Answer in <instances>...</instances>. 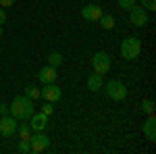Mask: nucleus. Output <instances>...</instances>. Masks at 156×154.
<instances>
[{
	"label": "nucleus",
	"mask_w": 156,
	"mask_h": 154,
	"mask_svg": "<svg viewBox=\"0 0 156 154\" xmlns=\"http://www.w3.org/2000/svg\"><path fill=\"white\" fill-rule=\"evenodd\" d=\"M142 6L146 11H154L156 9V0H142Z\"/></svg>",
	"instance_id": "obj_22"
},
{
	"label": "nucleus",
	"mask_w": 156,
	"mask_h": 154,
	"mask_svg": "<svg viewBox=\"0 0 156 154\" xmlns=\"http://www.w3.org/2000/svg\"><path fill=\"white\" fill-rule=\"evenodd\" d=\"M2 34H4V27H2V25H0V36H2Z\"/></svg>",
	"instance_id": "obj_26"
},
{
	"label": "nucleus",
	"mask_w": 156,
	"mask_h": 154,
	"mask_svg": "<svg viewBox=\"0 0 156 154\" xmlns=\"http://www.w3.org/2000/svg\"><path fill=\"white\" fill-rule=\"evenodd\" d=\"M142 54V40L135 36H129L121 42V56L125 60H135Z\"/></svg>",
	"instance_id": "obj_2"
},
{
	"label": "nucleus",
	"mask_w": 156,
	"mask_h": 154,
	"mask_svg": "<svg viewBox=\"0 0 156 154\" xmlns=\"http://www.w3.org/2000/svg\"><path fill=\"white\" fill-rule=\"evenodd\" d=\"M102 88H104V94H106L110 100L121 102V100L127 98V88H125V83L119 81V79H110V81H108L106 85H102Z\"/></svg>",
	"instance_id": "obj_3"
},
{
	"label": "nucleus",
	"mask_w": 156,
	"mask_h": 154,
	"mask_svg": "<svg viewBox=\"0 0 156 154\" xmlns=\"http://www.w3.org/2000/svg\"><path fill=\"white\" fill-rule=\"evenodd\" d=\"M6 19H9V17H6V11H4V9H0V25L6 23Z\"/></svg>",
	"instance_id": "obj_24"
},
{
	"label": "nucleus",
	"mask_w": 156,
	"mask_h": 154,
	"mask_svg": "<svg viewBox=\"0 0 156 154\" xmlns=\"http://www.w3.org/2000/svg\"><path fill=\"white\" fill-rule=\"evenodd\" d=\"M17 119L12 117V115H4V117H0V135H4V138H12L15 133H17Z\"/></svg>",
	"instance_id": "obj_7"
},
{
	"label": "nucleus",
	"mask_w": 156,
	"mask_h": 154,
	"mask_svg": "<svg viewBox=\"0 0 156 154\" xmlns=\"http://www.w3.org/2000/svg\"><path fill=\"white\" fill-rule=\"evenodd\" d=\"M46 125H48V115H44L42 110L40 113H34L29 117V127H31V131H44Z\"/></svg>",
	"instance_id": "obj_9"
},
{
	"label": "nucleus",
	"mask_w": 156,
	"mask_h": 154,
	"mask_svg": "<svg viewBox=\"0 0 156 154\" xmlns=\"http://www.w3.org/2000/svg\"><path fill=\"white\" fill-rule=\"evenodd\" d=\"M42 113H44V115H52V113H54V102H48V100H46V104H44V106H42Z\"/></svg>",
	"instance_id": "obj_20"
},
{
	"label": "nucleus",
	"mask_w": 156,
	"mask_h": 154,
	"mask_svg": "<svg viewBox=\"0 0 156 154\" xmlns=\"http://www.w3.org/2000/svg\"><path fill=\"white\" fill-rule=\"evenodd\" d=\"M129 21H131L135 27H144V25H148V21H150V17H148V11H146L144 6H131L129 9Z\"/></svg>",
	"instance_id": "obj_6"
},
{
	"label": "nucleus",
	"mask_w": 156,
	"mask_h": 154,
	"mask_svg": "<svg viewBox=\"0 0 156 154\" xmlns=\"http://www.w3.org/2000/svg\"><path fill=\"white\" fill-rule=\"evenodd\" d=\"M98 23L102 25L104 29H112V27H115V17H112V15H102V17L98 19Z\"/></svg>",
	"instance_id": "obj_15"
},
{
	"label": "nucleus",
	"mask_w": 156,
	"mask_h": 154,
	"mask_svg": "<svg viewBox=\"0 0 156 154\" xmlns=\"http://www.w3.org/2000/svg\"><path fill=\"white\" fill-rule=\"evenodd\" d=\"M144 135L148 142H156V117L148 115V119L144 121Z\"/></svg>",
	"instance_id": "obj_11"
},
{
	"label": "nucleus",
	"mask_w": 156,
	"mask_h": 154,
	"mask_svg": "<svg viewBox=\"0 0 156 154\" xmlns=\"http://www.w3.org/2000/svg\"><path fill=\"white\" fill-rule=\"evenodd\" d=\"M92 67H94V71L98 75H104V73L110 71V56H108L106 52H96L94 56H92Z\"/></svg>",
	"instance_id": "obj_5"
},
{
	"label": "nucleus",
	"mask_w": 156,
	"mask_h": 154,
	"mask_svg": "<svg viewBox=\"0 0 156 154\" xmlns=\"http://www.w3.org/2000/svg\"><path fill=\"white\" fill-rule=\"evenodd\" d=\"M15 4V0H0V6L2 9H6V6H12Z\"/></svg>",
	"instance_id": "obj_25"
},
{
	"label": "nucleus",
	"mask_w": 156,
	"mask_h": 154,
	"mask_svg": "<svg viewBox=\"0 0 156 154\" xmlns=\"http://www.w3.org/2000/svg\"><path fill=\"white\" fill-rule=\"evenodd\" d=\"M29 144H31V152H44V150H48L50 146V138L44 133V131H36V133H31L29 135Z\"/></svg>",
	"instance_id": "obj_4"
},
{
	"label": "nucleus",
	"mask_w": 156,
	"mask_h": 154,
	"mask_svg": "<svg viewBox=\"0 0 156 154\" xmlns=\"http://www.w3.org/2000/svg\"><path fill=\"white\" fill-rule=\"evenodd\" d=\"M102 85H104V81H102V75L92 73V75L87 77V90H90V92H100V90H102Z\"/></svg>",
	"instance_id": "obj_13"
},
{
	"label": "nucleus",
	"mask_w": 156,
	"mask_h": 154,
	"mask_svg": "<svg viewBox=\"0 0 156 154\" xmlns=\"http://www.w3.org/2000/svg\"><path fill=\"white\" fill-rule=\"evenodd\" d=\"M36 113V106H34V100L27 98V96H17L9 104V115L17 119V121H29V117Z\"/></svg>",
	"instance_id": "obj_1"
},
{
	"label": "nucleus",
	"mask_w": 156,
	"mask_h": 154,
	"mask_svg": "<svg viewBox=\"0 0 156 154\" xmlns=\"http://www.w3.org/2000/svg\"><path fill=\"white\" fill-rule=\"evenodd\" d=\"M119 6L125 9V11H129L131 6H135V0H119Z\"/></svg>",
	"instance_id": "obj_21"
},
{
	"label": "nucleus",
	"mask_w": 156,
	"mask_h": 154,
	"mask_svg": "<svg viewBox=\"0 0 156 154\" xmlns=\"http://www.w3.org/2000/svg\"><path fill=\"white\" fill-rule=\"evenodd\" d=\"M56 77H58L56 67H50V65L42 67V69H40V73H37V79H40L42 83H52V81H56Z\"/></svg>",
	"instance_id": "obj_12"
},
{
	"label": "nucleus",
	"mask_w": 156,
	"mask_h": 154,
	"mask_svg": "<svg viewBox=\"0 0 156 154\" xmlns=\"http://www.w3.org/2000/svg\"><path fill=\"white\" fill-rule=\"evenodd\" d=\"M48 65L58 69L60 65H62V54H60V52H50L48 54Z\"/></svg>",
	"instance_id": "obj_14"
},
{
	"label": "nucleus",
	"mask_w": 156,
	"mask_h": 154,
	"mask_svg": "<svg viewBox=\"0 0 156 154\" xmlns=\"http://www.w3.org/2000/svg\"><path fill=\"white\" fill-rule=\"evenodd\" d=\"M19 152H23V154L31 152V144H29L27 138H21V140H19Z\"/></svg>",
	"instance_id": "obj_18"
},
{
	"label": "nucleus",
	"mask_w": 156,
	"mask_h": 154,
	"mask_svg": "<svg viewBox=\"0 0 156 154\" xmlns=\"http://www.w3.org/2000/svg\"><path fill=\"white\" fill-rule=\"evenodd\" d=\"M25 96L31 98V100H37V98H40V88H36V85H27V88H25Z\"/></svg>",
	"instance_id": "obj_17"
},
{
	"label": "nucleus",
	"mask_w": 156,
	"mask_h": 154,
	"mask_svg": "<svg viewBox=\"0 0 156 154\" xmlns=\"http://www.w3.org/2000/svg\"><path fill=\"white\" fill-rule=\"evenodd\" d=\"M60 96H62V90L54 81L44 83V90H40V98H44L48 102H56V100H60Z\"/></svg>",
	"instance_id": "obj_8"
},
{
	"label": "nucleus",
	"mask_w": 156,
	"mask_h": 154,
	"mask_svg": "<svg viewBox=\"0 0 156 154\" xmlns=\"http://www.w3.org/2000/svg\"><path fill=\"white\" fill-rule=\"evenodd\" d=\"M142 113L154 115V102H152V100H144V102H142Z\"/></svg>",
	"instance_id": "obj_19"
},
{
	"label": "nucleus",
	"mask_w": 156,
	"mask_h": 154,
	"mask_svg": "<svg viewBox=\"0 0 156 154\" xmlns=\"http://www.w3.org/2000/svg\"><path fill=\"white\" fill-rule=\"evenodd\" d=\"M17 133H19V138H27V140H29V135H31L29 123H19V125H17Z\"/></svg>",
	"instance_id": "obj_16"
},
{
	"label": "nucleus",
	"mask_w": 156,
	"mask_h": 154,
	"mask_svg": "<svg viewBox=\"0 0 156 154\" xmlns=\"http://www.w3.org/2000/svg\"><path fill=\"white\" fill-rule=\"evenodd\" d=\"M4 115H9V104H6V102L0 104V117H4Z\"/></svg>",
	"instance_id": "obj_23"
},
{
	"label": "nucleus",
	"mask_w": 156,
	"mask_h": 154,
	"mask_svg": "<svg viewBox=\"0 0 156 154\" xmlns=\"http://www.w3.org/2000/svg\"><path fill=\"white\" fill-rule=\"evenodd\" d=\"M102 15H104V11L98 4H85L83 9H81V17H83L85 21H98Z\"/></svg>",
	"instance_id": "obj_10"
}]
</instances>
